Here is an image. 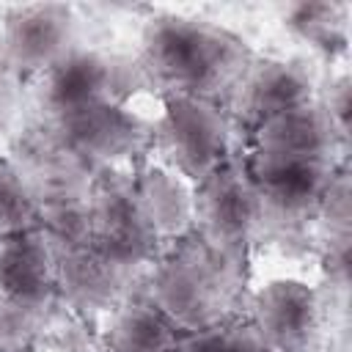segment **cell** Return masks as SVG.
Returning a JSON list of instances; mask_svg holds the SVG:
<instances>
[{
	"label": "cell",
	"instance_id": "cell-14",
	"mask_svg": "<svg viewBox=\"0 0 352 352\" xmlns=\"http://www.w3.org/2000/svg\"><path fill=\"white\" fill-rule=\"evenodd\" d=\"M126 270L99 256L91 245L55 256L58 294L80 314H99L118 302Z\"/></svg>",
	"mask_w": 352,
	"mask_h": 352
},
{
	"label": "cell",
	"instance_id": "cell-17",
	"mask_svg": "<svg viewBox=\"0 0 352 352\" xmlns=\"http://www.w3.org/2000/svg\"><path fill=\"white\" fill-rule=\"evenodd\" d=\"M283 25L308 44L316 55L333 60L349 47V6L346 3H292L283 8Z\"/></svg>",
	"mask_w": 352,
	"mask_h": 352
},
{
	"label": "cell",
	"instance_id": "cell-6",
	"mask_svg": "<svg viewBox=\"0 0 352 352\" xmlns=\"http://www.w3.org/2000/svg\"><path fill=\"white\" fill-rule=\"evenodd\" d=\"M245 173L264 204V217L272 214L280 220H308L319 214L338 168L333 160L253 148Z\"/></svg>",
	"mask_w": 352,
	"mask_h": 352
},
{
	"label": "cell",
	"instance_id": "cell-10",
	"mask_svg": "<svg viewBox=\"0 0 352 352\" xmlns=\"http://www.w3.org/2000/svg\"><path fill=\"white\" fill-rule=\"evenodd\" d=\"M55 121L69 151L104 165L143 151L154 132V124L132 113L129 104H91Z\"/></svg>",
	"mask_w": 352,
	"mask_h": 352
},
{
	"label": "cell",
	"instance_id": "cell-20",
	"mask_svg": "<svg viewBox=\"0 0 352 352\" xmlns=\"http://www.w3.org/2000/svg\"><path fill=\"white\" fill-rule=\"evenodd\" d=\"M179 352H275L256 327L248 324H212L179 341Z\"/></svg>",
	"mask_w": 352,
	"mask_h": 352
},
{
	"label": "cell",
	"instance_id": "cell-18",
	"mask_svg": "<svg viewBox=\"0 0 352 352\" xmlns=\"http://www.w3.org/2000/svg\"><path fill=\"white\" fill-rule=\"evenodd\" d=\"M179 341V327L148 297L124 302L110 327L113 352H170Z\"/></svg>",
	"mask_w": 352,
	"mask_h": 352
},
{
	"label": "cell",
	"instance_id": "cell-8",
	"mask_svg": "<svg viewBox=\"0 0 352 352\" xmlns=\"http://www.w3.org/2000/svg\"><path fill=\"white\" fill-rule=\"evenodd\" d=\"M77 16L66 3L11 6L3 16L0 44L22 80L47 74L66 52L74 50Z\"/></svg>",
	"mask_w": 352,
	"mask_h": 352
},
{
	"label": "cell",
	"instance_id": "cell-13",
	"mask_svg": "<svg viewBox=\"0 0 352 352\" xmlns=\"http://www.w3.org/2000/svg\"><path fill=\"white\" fill-rule=\"evenodd\" d=\"M132 192L157 239H182L192 228V190L168 162H148L138 170Z\"/></svg>",
	"mask_w": 352,
	"mask_h": 352
},
{
	"label": "cell",
	"instance_id": "cell-9",
	"mask_svg": "<svg viewBox=\"0 0 352 352\" xmlns=\"http://www.w3.org/2000/svg\"><path fill=\"white\" fill-rule=\"evenodd\" d=\"M250 324L275 352H311L319 338V292L294 278L264 283L253 297Z\"/></svg>",
	"mask_w": 352,
	"mask_h": 352
},
{
	"label": "cell",
	"instance_id": "cell-12",
	"mask_svg": "<svg viewBox=\"0 0 352 352\" xmlns=\"http://www.w3.org/2000/svg\"><path fill=\"white\" fill-rule=\"evenodd\" d=\"M55 286V253L38 228L0 236V300L44 308Z\"/></svg>",
	"mask_w": 352,
	"mask_h": 352
},
{
	"label": "cell",
	"instance_id": "cell-15",
	"mask_svg": "<svg viewBox=\"0 0 352 352\" xmlns=\"http://www.w3.org/2000/svg\"><path fill=\"white\" fill-rule=\"evenodd\" d=\"M253 143L258 151L292 154V157H319V160H333V154L341 148L336 140V132L316 99L258 124L253 129Z\"/></svg>",
	"mask_w": 352,
	"mask_h": 352
},
{
	"label": "cell",
	"instance_id": "cell-3",
	"mask_svg": "<svg viewBox=\"0 0 352 352\" xmlns=\"http://www.w3.org/2000/svg\"><path fill=\"white\" fill-rule=\"evenodd\" d=\"M264 204L245 168L226 162L192 190V226L198 239L228 267H239L264 223Z\"/></svg>",
	"mask_w": 352,
	"mask_h": 352
},
{
	"label": "cell",
	"instance_id": "cell-5",
	"mask_svg": "<svg viewBox=\"0 0 352 352\" xmlns=\"http://www.w3.org/2000/svg\"><path fill=\"white\" fill-rule=\"evenodd\" d=\"M146 85L151 82L140 60L74 47L44 74L41 99L60 118L91 104H126Z\"/></svg>",
	"mask_w": 352,
	"mask_h": 352
},
{
	"label": "cell",
	"instance_id": "cell-4",
	"mask_svg": "<svg viewBox=\"0 0 352 352\" xmlns=\"http://www.w3.org/2000/svg\"><path fill=\"white\" fill-rule=\"evenodd\" d=\"M165 162L190 184L204 182L228 162L231 124L212 99L168 94L154 121Z\"/></svg>",
	"mask_w": 352,
	"mask_h": 352
},
{
	"label": "cell",
	"instance_id": "cell-1",
	"mask_svg": "<svg viewBox=\"0 0 352 352\" xmlns=\"http://www.w3.org/2000/svg\"><path fill=\"white\" fill-rule=\"evenodd\" d=\"M253 63L245 41L204 19L162 14L143 30L140 66L151 85L168 94L217 99L234 91Z\"/></svg>",
	"mask_w": 352,
	"mask_h": 352
},
{
	"label": "cell",
	"instance_id": "cell-23",
	"mask_svg": "<svg viewBox=\"0 0 352 352\" xmlns=\"http://www.w3.org/2000/svg\"><path fill=\"white\" fill-rule=\"evenodd\" d=\"M22 77L11 66L3 44H0V135L8 138L19 118V102H22Z\"/></svg>",
	"mask_w": 352,
	"mask_h": 352
},
{
	"label": "cell",
	"instance_id": "cell-24",
	"mask_svg": "<svg viewBox=\"0 0 352 352\" xmlns=\"http://www.w3.org/2000/svg\"><path fill=\"white\" fill-rule=\"evenodd\" d=\"M324 267L336 289L346 292L349 283V234H327L324 248Z\"/></svg>",
	"mask_w": 352,
	"mask_h": 352
},
{
	"label": "cell",
	"instance_id": "cell-16",
	"mask_svg": "<svg viewBox=\"0 0 352 352\" xmlns=\"http://www.w3.org/2000/svg\"><path fill=\"white\" fill-rule=\"evenodd\" d=\"M38 195V231L55 256L91 245V192L74 187H50Z\"/></svg>",
	"mask_w": 352,
	"mask_h": 352
},
{
	"label": "cell",
	"instance_id": "cell-7",
	"mask_svg": "<svg viewBox=\"0 0 352 352\" xmlns=\"http://www.w3.org/2000/svg\"><path fill=\"white\" fill-rule=\"evenodd\" d=\"M91 248L121 270L157 258L160 239L138 206L132 182L104 176L91 190Z\"/></svg>",
	"mask_w": 352,
	"mask_h": 352
},
{
	"label": "cell",
	"instance_id": "cell-11",
	"mask_svg": "<svg viewBox=\"0 0 352 352\" xmlns=\"http://www.w3.org/2000/svg\"><path fill=\"white\" fill-rule=\"evenodd\" d=\"M314 77L302 63L283 58H253L234 88V102L239 118L256 129L292 107L314 102Z\"/></svg>",
	"mask_w": 352,
	"mask_h": 352
},
{
	"label": "cell",
	"instance_id": "cell-21",
	"mask_svg": "<svg viewBox=\"0 0 352 352\" xmlns=\"http://www.w3.org/2000/svg\"><path fill=\"white\" fill-rule=\"evenodd\" d=\"M41 324L38 305L0 300V352H25Z\"/></svg>",
	"mask_w": 352,
	"mask_h": 352
},
{
	"label": "cell",
	"instance_id": "cell-22",
	"mask_svg": "<svg viewBox=\"0 0 352 352\" xmlns=\"http://www.w3.org/2000/svg\"><path fill=\"white\" fill-rule=\"evenodd\" d=\"M319 107L324 110L333 132H336V140L341 148L349 146V107H352V82H349V74H338L330 80V85L324 88L322 99H319Z\"/></svg>",
	"mask_w": 352,
	"mask_h": 352
},
{
	"label": "cell",
	"instance_id": "cell-19",
	"mask_svg": "<svg viewBox=\"0 0 352 352\" xmlns=\"http://www.w3.org/2000/svg\"><path fill=\"white\" fill-rule=\"evenodd\" d=\"M38 226V195L28 179L0 160V236Z\"/></svg>",
	"mask_w": 352,
	"mask_h": 352
},
{
	"label": "cell",
	"instance_id": "cell-2",
	"mask_svg": "<svg viewBox=\"0 0 352 352\" xmlns=\"http://www.w3.org/2000/svg\"><path fill=\"white\" fill-rule=\"evenodd\" d=\"M234 272L236 270L220 261L201 239L182 242L160 258L151 275L148 300L179 330H206L223 319Z\"/></svg>",
	"mask_w": 352,
	"mask_h": 352
},
{
	"label": "cell",
	"instance_id": "cell-25",
	"mask_svg": "<svg viewBox=\"0 0 352 352\" xmlns=\"http://www.w3.org/2000/svg\"><path fill=\"white\" fill-rule=\"evenodd\" d=\"M170 352H179V344H176V349H170Z\"/></svg>",
	"mask_w": 352,
	"mask_h": 352
}]
</instances>
